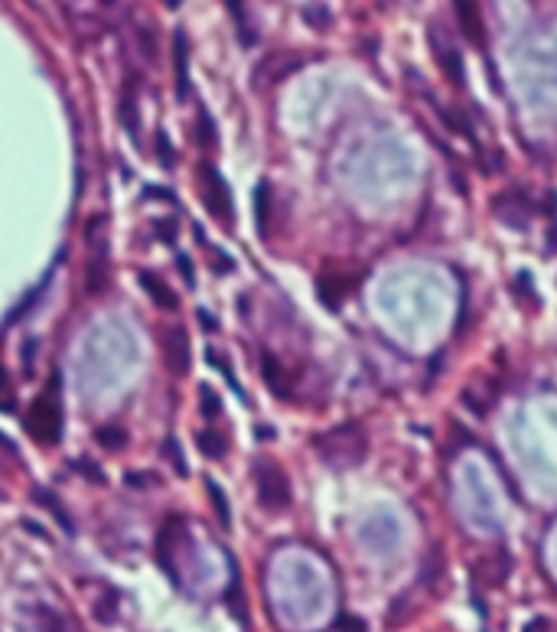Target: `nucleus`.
Wrapping results in <instances>:
<instances>
[{
    "instance_id": "nucleus-1",
    "label": "nucleus",
    "mask_w": 557,
    "mask_h": 632,
    "mask_svg": "<svg viewBox=\"0 0 557 632\" xmlns=\"http://www.w3.org/2000/svg\"><path fill=\"white\" fill-rule=\"evenodd\" d=\"M313 447H317L319 460L333 470H352L369 453V440H365V430L359 424H339V428L326 430L313 440Z\"/></svg>"
},
{
    "instance_id": "nucleus-2",
    "label": "nucleus",
    "mask_w": 557,
    "mask_h": 632,
    "mask_svg": "<svg viewBox=\"0 0 557 632\" xmlns=\"http://www.w3.org/2000/svg\"><path fill=\"white\" fill-rule=\"evenodd\" d=\"M59 375L49 378V388H46L40 398H33L30 411H26V430L33 434L36 444H59L62 437V404H59Z\"/></svg>"
},
{
    "instance_id": "nucleus-3",
    "label": "nucleus",
    "mask_w": 557,
    "mask_h": 632,
    "mask_svg": "<svg viewBox=\"0 0 557 632\" xmlns=\"http://www.w3.org/2000/svg\"><path fill=\"white\" fill-rule=\"evenodd\" d=\"M255 479H257V502L265 505V509L281 512V509L291 505V479H287V473H283L277 463H271V460L257 463Z\"/></svg>"
},
{
    "instance_id": "nucleus-4",
    "label": "nucleus",
    "mask_w": 557,
    "mask_h": 632,
    "mask_svg": "<svg viewBox=\"0 0 557 632\" xmlns=\"http://www.w3.org/2000/svg\"><path fill=\"white\" fill-rule=\"evenodd\" d=\"M199 183H202V203H206L209 212L225 225L232 222V193H229V183L222 180V173L202 163L199 167Z\"/></svg>"
},
{
    "instance_id": "nucleus-5",
    "label": "nucleus",
    "mask_w": 557,
    "mask_h": 632,
    "mask_svg": "<svg viewBox=\"0 0 557 632\" xmlns=\"http://www.w3.org/2000/svg\"><path fill=\"white\" fill-rule=\"evenodd\" d=\"M303 66V56L301 52H287V50H277V52H267L265 59L255 66V76H251V82H255V88H267V86H277L281 78L293 76L297 68Z\"/></svg>"
},
{
    "instance_id": "nucleus-6",
    "label": "nucleus",
    "mask_w": 557,
    "mask_h": 632,
    "mask_svg": "<svg viewBox=\"0 0 557 632\" xmlns=\"http://www.w3.org/2000/svg\"><path fill=\"white\" fill-rule=\"evenodd\" d=\"M492 212H496L499 222L512 225V229H525V225L532 222L535 205L525 189H506V193L492 196Z\"/></svg>"
},
{
    "instance_id": "nucleus-7",
    "label": "nucleus",
    "mask_w": 557,
    "mask_h": 632,
    "mask_svg": "<svg viewBox=\"0 0 557 632\" xmlns=\"http://www.w3.org/2000/svg\"><path fill=\"white\" fill-rule=\"evenodd\" d=\"M163 346V362L173 375H186L189 366H193V352H189V336L183 326H166L160 336Z\"/></svg>"
},
{
    "instance_id": "nucleus-8",
    "label": "nucleus",
    "mask_w": 557,
    "mask_h": 632,
    "mask_svg": "<svg viewBox=\"0 0 557 632\" xmlns=\"http://www.w3.org/2000/svg\"><path fill=\"white\" fill-rule=\"evenodd\" d=\"M454 14L460 23V33L470 40L476 50L486 46V23H482V10L476 0H454Z\"/></svg>"
},
{
    "instance_id": "nucleus-9",
    "label": "nucleus",
    "mask_w": 557,
    "mask_h": 632,
    "mask_svg": "<svg viewBox=\"0 0 557 632\" xmlns=\"http://www.w3.org/2000/svg\"><path fill=\"white\" fill-rule=\"evenodd\" d=\"M430 46H434V56H437V66L444 68V76L450 78L456 88L463 86V56H460V50H456L446 36L440 40V30L430 33Z\"/></svg>"
},
{
    "instance_id": "nucleus-10",
    "label": "nucleus",
    "mask_w": 557,
    "mask_h": 632,
    "mask_svg": "<svg viewBox=\"0 0 557 632\" xmlns=\"http://www.w3.org/2000/svg\"><path fill=\"white\" fill-rule=\"evenodd\" d=\"M176 538H183V519L180 515H166V521H163V528H160V535H157V547H154V555H157V561H160V567L170 577H176V571H173V541Z\"/></svg>"
},
{
    "instance_id": "nucleus-11",
    "label": "nucleus",
    "mask_w": 557,
    "mask_h": 632,
    "mask_svg": "<svg viewBox=\"0 0 557 632\" xmlns=\"http://www.w3.org/2000/svg\"><path fill=\"white\" fill-rule=\"evenodd\" d=\"M261 375H265L267 388H271L274 398H287V394L293 392V378L287 375V366H283L277 356H271V352L261 356Z\"/></svg>"
},
{
    "instance_id": "nucleus-12",
    "label": "nucleus",
    "mask_w": 557,
    "mask_h": 632,
    "mask_svg": "<svg viewBox=\"0 0 557 632\" xmlns=\"http://www.w3.org/2000/svg\"><path fill=\"white\" fill-rule=\"evenodd\" d=\"M173 72H176V98L183 102L189 95V43L183 30L173 33Z\"/></svg>"
},
{
    "instance_id": "nucleus-13",
    "label": "nucleus",
    "mask_w": 557,
    "mask_h": 632,
    "mask_svg": "<svg viewBox=\"0 0 557 632\" xmlns=\"http://www.w3.org/2000/svg\"><path fill=\"white\" fill-rule=\"evenodd\" d=\"M352 291V281L346 277V274H323L317 281V293H319V300H323L326 307H339L346 300V293Z\"/></svg>"
},
{
    "instance_id": "nucleus-14",
    "label": "nucleus",
    "mask_w": 557,
    "mask_h": 632,
    "mask_svg": "<svg viewBox=\"0 0 557 632\" xmlns=\"http://www.w3.org/2000/svg\"><path fill=\"white\" fill-rule=\"evenodd\" d=\"M108 287V245L104 248H92V257L85 265V291L102 293Z\"/></svg>"
},
{
    "instance_id": "nucleus-15",
    "label": "nucleus",
    "mask_w": 557,
    "mask_h": 632,
    "mask_svg": "<svg viewBox=\"0 0 557 632\" xmlns=\"http://www.w3.org/2000/svg\"><path fill=\"white\" fill-rule=\"evenodd\" d=\"M140 284H144L147 297L154 300L160 310H176L180 300H176V293L170 291V284L163 281V277H157L154 271H140Z\"/></svg>"
},
{
    "instance_id": "nucleus-16",
    "label": "nucleus",
    "mask_w": 557,
    "mask_h": 632,
    "mask_svg": "<svg viewBox=\"0 0 557 632\" xmlns=\"http://www.w3.org/2000/svg\"><path fill=\"white\" fill-rule=\"evenodd\" d=\"M255 212H257V229H261V235H271V212H274V203H271V183H261V186H257Z\"/></svg>"
},
{
    "instance_id": "nucleus-17",
    "label": "nucleus",
    "mask_w": 557,
    "mask_h": 632,
    "mask_svg": "<svg viewBox=\"0 0 557 632\" xmlns=\"http://www.w3.org/2000/svg\"><path fill=\"white\" fill-rule=\"evenodd\" d=\"M206 496H209V502H212L219 525H222V528H229V525H232V509H229V499H225L222 486H219L215 479H206Z\"/></svg>"
},
{
    "instance_id": "nucleus-18",
    "label": "nucleus",
    "mask_w": 557,
    "mask_h": 632,
    "mask_svg": "<svg viewBox=\"0 0 557 632\" xmlns=\"http://www.w3.org/2000/svg\"><path fill=\"white\" fill-rule=\"evenodd\" d=\"M94 440L104 447V450H124V444H128V430L118 428V424H104V428H98V434H94Z\"/></svg>"
},
{
    "instance_id": "nucleus-19",
    "label": "nucleus",
    "mask_w": 557,
    "mask_h": 632,
    "mask_svg": "<svg viewBox=\"0 0 557 632\" xmlns=\"http://www.w3.org/2000/svg\"><path fill=\"white\" fill-rule=\"evenodd\" d=\"M199 450L206 453L209 460H222L225 453H229V440L222 434H215V430H202L199 434Z\"/></svg>"
},
{
    "instance_id": "nucleus-20",
    "label": "nucleus",
    "mask_w": 557,
    "mask_h": 632,
    "mask_svg": "<svg viewBox=\"0 0 557 632\" xmlns=\"http://www.w3.org/2000/svg\"><path fill=\"white\" fill-rule=\"evenodd\" d=\"M199 411L209 420H215L222 414V398H219V392H215L212 384H199Z\"/></svg>"
},
{
    "instance_id": "nucleus-21",
    "label": "nucleus",
    "mask_w": 557,
    "mask_h": 632,
    "mask_svg": "<svg viewBox=\"0 0 557 632\" xmlns=\"http://www.w3.org/2000/svg\"><path fill=\"white\" fill-rule=\"evenodd\" d=\"M121 124H124V131L138 140L140 114H138V98H134V95H124V98H121Z\"/></svg>"
},
{
    "instance_id": "nucleus-22",
    "label": "nucleus",
    "mask_w": 557,
    "mask_h": 632,
    "mask_svg": "<svg viewBox=\"0 0 557 632\" xmlns=\"http://www.w3.org/2000/svg\"><path fill=\"white\" fill-rule=\"evenodd\" d=\"M36 502L43 505V509H49V512L56 515V521H59L62 528H66V531H69V535H72V519H69V512H66V509H62V505H59V499L49 496L46 489H36Z\"/></svg>"
},
{
    "instance_id": "nucleus-23",
    "label": "nucleus",
    "mask_w": 557,
    "mask_h": 632,
    "mask_svg": "<svg viewBox=\"0 0 557 632\" xmlns=\"http://www.w3.org/2000/svg\"><path fill=\"white\" fill-rule=\"evenodd\" d=\"M196 140L202 150H206V147H215V121L209 118L206 108H199V114H196Z\"/></svg>"
},
{
    "instance_id": "nucleus-24",
    "label": "nucleus",
    "mask_w": 557,
    "mask_h": 632,
    "mask_svg": "<svg viewBox=\"0 0 557 632\" xmlns=\"http://www.w3.org/2000/svg\"><path fill=\"white\" fill-rule=\"evenodd\" d=\"M138 43H140V52H144L147 62L157 59V30L150 23H138Z\"/></svg>"
},
{
    "instance_id": "nucleus-25",
    "label": "nucleus",
    "mask_w": 557,
    "mask_h": 632,
    "mask_svg": "<svg viewBox=\"0 0 557 632\" xmlns=\"http://www.w3.org/2000/svg\"><path fill=\"white\" fill-rule=\"evenodd\" d=\"M440 118L450 124V131H456V134H463V137H472V124L456 112V108H440Z\"/></svg>"
},
{
    "instance_id": "nucleus-26",
    "label": "nucleus",
    "mask_w": 557,
    "mask_h": 632,
    "mask_svg": "<svg viewBox=\"0 0 557 632\" xmlns=\"http://www.w3.org/2000/svg\"><path fill=\"white\" fill-rule=\"evenodd\" d=\"M225 7H229V14H232L235 23H238L241 43L248 46L251 43V30H248V20H245V7H241V0H225Z\"/></svg>"
},
{
    "instance_id": "nucleus-27",
    "label": "nucleus",
    "mask_w": 557,
    "mask_h": 632,
    "mask_svg": "<svg viewBox=\"0 0 557 632\" xmlns=\"http://www.w3.org/2000/svg\"><path fill=\"white\" fill-rule=\"evenodd\" d=\"M43 629L46 632H78L76 626L66 619V616H59V613H52V609H43Z\"/></svg>"
},
{
    "instance_id": "nucleus-28",
    "label": "nucleus",
    "mask_w": 557,
    "mask_h": 632,
    "mask_svg": "<svg viewBox=\"0 0 557 632\" xmlns=\"http://www.w3.org/2000/svg\"><path fill=\"white\" fill-rule=\"evenodd\" d=\"M124 486H130V489L160 486V476H157V473H128V476H124Z\"/></svg>"
},
{
    "instance_id": "nucleus-29",
    "label": "nucleus",
    "mask_w": 557,
    "mask_h": 632,
    "mask_svg": "<svg viewBox=\"0 0 557 632\" xmlns=\"http://www.w3.org/2000/svg\"><path fill=\"white\" fill-rule=\"evenodd\" d=\"M166 456H170V460H173V470L180 473V476H186V473H189L186 456H183V453H180V447H176V440H173V437H170V440H166Z\"/></svg>"
},
{
    "instance_id": "nucleus-30",
    "label": "nucleus",
    "mask_w": 557,
    "mask_h": 632,
    "mask_svg": "<svg viewBox=\"0 0 557 632\" xmlns=\"http://www.w3.org/2000/svg\"><path fill=\"white\" fill-rule=\"evenodd\" d=\"M463 404L472 411V414H480V418L486 414V402L480 398V388H466V392H463Z\"/></svg>"
},
{
    "instance_id": "nucleus-31",
    "label": "nucleus",
    "mask_w": 557,
    "mask_h": 632,
    "mask_svg": "<svg viewBox=\"0 0 557 632\" xmlns=\"http://www.w3.org/2000/svg\"><path fill=\"white\" fill-rule=\"evenodd\" d=\"M157 154H160V163L163 167H173V147H170V137L157 131Z\"/></svg>"
},
{
    "instance_id": "nucleus-32",
    "label": "nucleus",
    "mask_w": 557,
    "mask_h": 632,
    "mask_svg": "<svg viewBox=\"0 0 557 632\" xmlns=\"http://www.w3.org/2000/svg\"><path fill=\"white\" fill-rule=\"evenodd\" d=\"M154 229L160 231V241H173V239H176V231H173V229H176V219H163V222H157Z\"/></svg>"
},
{
    "instance_id": "nucleus-33",
    "label": "nucleus",
    "mask_w": 557,
    "mask_h": 632,
    "mask_svg": "<svg viewBox=\"0 0 557 632\" xmlns=\"http://www.w3.org/2000/svg\"><path fill=\"white\" fill-rule=\"evenodd\" d=\"M307 20H310V26L317 23L319 30H323V26L329 23V14H326V10H323V7H319V4H317V7H310V10H307Z\"/></svg>"
},
{
    "instance_id": "nucleus-34",
    "label": "nucleus",
    "mask_w": 557,
    "mask_h": 632,
    "mask_svg": "<svg viewBox=\"0 0 557 632\" xmlns=\"http://www.w3.org/2000/svg\"><path fill=\"white\" fill-rule=\"evenodd\" d=\"M72 466H76L78 473H85L88 479H94V483H104V476L98 470H94V463H88V460H76L72 463Z\"/></svg>"
},
{
    "instance_id": "nucleus-35",
    "label": "nucleus",
    "mask_w": 557,
    "mask_h": 632,
    "mask_svg": "<svg viewBox=\"0 0 557 632\" xmlns=\"http://www.w3.org/2000/svg\"><path fill=\"white\" fill-rule=\"evenodd\" d=\"M339 632H365V623L355 619V616H343L339 619Z\"/></svg>"
},
{
    "instance_id": "nucleus-36",
    "label": "nucleus",
    "mask_w": 557,
    "mask_h": 632,
    "mask_svg": "<svg viewBox=\"0 0 557 632\" xmlns=\"http://www.w3.org/2000/svg\"><path fill=\"white\" fill-rule=\"evenodd\" d=\"M176 267H180L183 274H186V281H189V287H193V284H196V274H193V261H189L186 255L180 257V261H176Z\"/></svg>"
},
{
    "instance_id": "nucleus-37",
    "label": "nucleus",
    "mask_w": 557,
    "mask_h": 632,
    "mask_svg": "<svg viewBox=\"0 0 557 632\" xmlns=\"http://www.w3.org/2000/svg\"><path fill=\"white\" fill-rule=\"evenodd\" d=\"M199 323H202V326H209V330H215V320H212V316L206 313V310H199Z\"/></svg>"
},
{
    "instance_id": "nucleus-38",
    "label": "nucleus",
    "mask_w": 557,
    "mask_h": 632,
    "mask_svg": "<svg viewBox=\"0 0 557 632\" xmlns=\"http://www.w3.org/2000/svg\"><path fill=\"white\" fill-rule=\"evenodd\" d=\"M180 4H183V0H163V7H166V10H176Z\"/></svg>"
}]
</instances>
